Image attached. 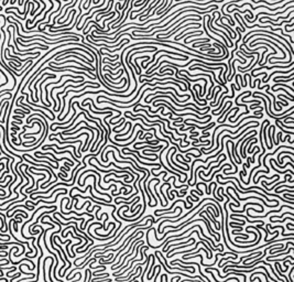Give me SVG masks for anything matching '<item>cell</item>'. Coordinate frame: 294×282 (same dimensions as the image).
Wrapping results in <instances>:
<instances>
[{
	"label": "cell",
	"mask_w": 294,
	"mask_h": 282,
	"mask_svg": "<svg viewBox=\"0 0 294 282\" xmlns=\"http://www.w3.org/2000/svg\"><path fill=\"white\" fill-rule=\"evenodd\" d=\"M256 108H260V105H258V104H255V105H252L251 107H250V109L252 110V109H256Z\"/></svg>",
	"instance_id": "obj_9"
},
{
	"label": "cell",
	"mask_w": 294,
	"mask_h": 282,
	"mask_svg": "<svg viewBox=\"0 0 294 282\" xmlns=\"http://www.w3.org/2000/svg\"><path fill=\"white\" fill-rule=\"evenodd\" d=\"M8 1H9V0H5V2H3V6L7 5V3H8Z\"/></svg>",
	"instance_id": "obj_10"
},
{
	"label": "cell",
	"mask_w": 294,
	"mask_h": 282,
	"mask_svg": "<svg viewBox=\"0 0 294 282\" xmlns=\"http://www.w3.org/2000/svg\"><path fill=\"white\" fill-rule=\"evenodd\" d=\"M176 203H183V204H184V207H185V208H186V209H187V208H188V209H190V208H192V207H190V206L187 207V204L185 203V202L183 201V199H179V201L174 202V203L172 204V206L170 207L169 209H156V211L154 212V215H155V216H162V215H164V214H173V213H175V212H176V211H180V209L182 208V207H179V206H177V207H175V209H174V211H173V212H171L172 207H174V206H175V204H176Z\"/></svg>",
	"instance_id": "obj_1"
},
{
	"label": "cell",
	"mask_w": 294,
	"mask_h": 282,
	"mask_svg": "<svg viewBox=\"0 0 294 282\" xmlns=\"http://www.w3.org/2000/svg\"><path fill=\"white\" fill-rule=\"evenodd\" d=\"M285 214H289V215H293V212H285V213H284V214L280 215V216H270V218H269V219L271 220V219H274V218H279V219H282V218H283V217H284V215H285Z\"/></svg>",
	"instance_id": "obj_5"
},
{
	"label": "cell",
	"mask_w": 294,
	"mask_h": 282,
	"mask_svg": "<svg viewBox=\"0 0 294 282\" xmlns=\"http://www.w3.org/2000/svg\"><path fill=\"white\" fill-rule=\"evenodd\" d=\"M286 98V99H289V102H293V98H290V97H288V96H284L283 94H280V95H278V98Z\"/></svg>",
	"instance_id": "obj_7"
},
{
	"label": "cell",
	"mask_w": 294,
	"mask_h": 282,
	"mask_svg": "<svg viewBox=\"0 0 294 282\" xmlns=\"http://www.w3.org/2000/svg\"><path fill=\"white\" fill-rule=\"evenodd\" d=\"M180 194L182 195V197H183L184 195H186V194H187V187H185L184 190H182V191L180 192Z\"/></svg>",
	"instance_id": "obj_8"
},
{
	"label": "cell",
	"mask_w": 294,
	"mask_h": 282,
	"mask_svg": "<svg viewBox=\"0 0 294 282\" xmlns=\"http://www.w3.org/2000/svg\"><path fill=\"white\" fill-rule=\"evenodd\" d=\"M13 111H14V114H16V115H22V116L29 115L26 111H24V110H20V109H16V110H13Z\"/></svg>",
	"instance_id": "obj_6"
},
{
	"label": "cell",
	"mask_w": 294,
	"mask_h": 282,
	"mask_svg": "<svg viewBox=\"0 0 294 282\" xmlns=\"http://www.w3.org/2000/svg\"><path fill=\"white\" fill-rule=\"evenodd\" d=\"M279 86H281V87H285V88H288L289 90H291V91H293L294 90V88L293 87H291V86H289V85H286V84H282V83H275L273 85V86L271 87V89H274V88H276V87H279Z\"/></svg>",
	"instance_id": "obj_3"
},
{
	"label": "cell",
	"mask_w": 294,
	"mask_h": 282,
	"mask_svg": "<svg viewBox=\"0 0 294 282\" xmlns=\"http://www.w3.org/2000/svg\"><path fill=\"white\" fill-rule=\"evenodd\" d=\"M294 72L293 73H291V74H289V75H280V76H275L273 78V81H276V79H284V78H290V77H294Z\"/></svg>",
	"instance_id": "obj_4"
},
{
	"label": "cell",
	"mask_w": 294,
	"mask_h": 282,
	"mask_svg": "<svg viewBox=\"0 0 294 282\" xmlns=\"http://www.w3.org/2000/svg\"><path fill=\"white\" fill-rule=\"evenodd\" d=\"M56 76H57V75H55V74H49V75L46 76V78H45V79H43V82H42V83L39 85V88H40V100H41V103H42V104L44 105V106H46V107H47V105L45 104V102H43V98H42V95H43V93H42V84H44V82H46L47 79L56 78Z\"/></svg>",
	"instance_id": "obj_2"
}]
</instances>
